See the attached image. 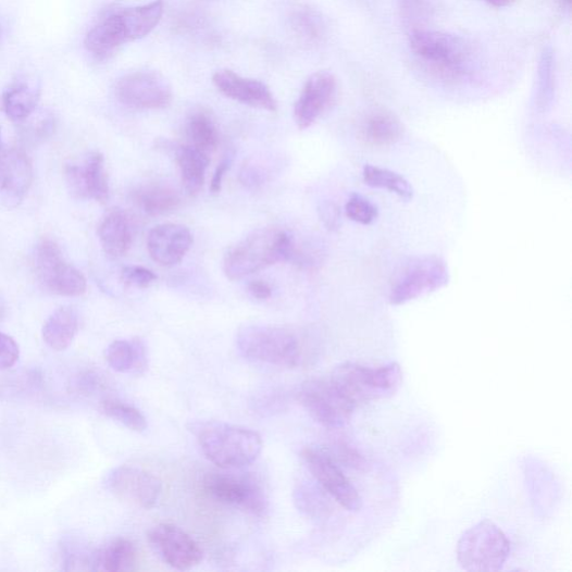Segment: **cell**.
Returning a JSON list of instances; mask_svg holds the SVG:
<instances>
[{"label": "cell", "instance_id": "16", "mask_svg": "<svg viewBox=\"0 0 572 572\" xmlns=\"http://www.w3.org/2000/svg\"><path fill=\"white\" fill-rule=\"evenodd\" d=\"M65 181L70 192L79 199H94L104 203L109 199V181L104 158L99 152L88 153L65 166Z\"/></svg>", "mask_w": 572, "mask_h": 572}, {"label": "cell", "instance_id": "19", "mask_svg": "<svg viewBox=\"0 0 572 572\" xmlns=\"http://www.w3.org/2000/svg\"><path fill=\"white\" fill-rule=\"evenodd\" d=\"M213 82L222 95L234 101L270 112L277 110V102L270 88L259 79L222 70L214 74Z\"/></svg>", "mask_w": 572, "mask_h": 572}, {"label": "cell", "instance_id": "8", "mask_svg": "<svg viewBox=\"0 0 572 572\" xmlns=\"http://www.w3.org/2000/svg\"><path fill=\"white\" fill-rule=\"evenodd\" d=\"M202 487L213 500L257 517H265L269 505L262 486L249 475L213 472L203 478Z\"/></svg>", "mask_w": 572, "mask_h": 572}, {"label": "cell", "instance_id": "26", "mask_svg": "<svg viewBox=\"0 0 572 572\" xmlns=\"http://www.w3.org/2000/svg\"><path fill=\"white\" fill-rule=\"evenodd\" d=\"M175 156L186 191L190 196L197 195L206 183L210 156L190 145L177 147Z\"/></svg>", "mask_w": 572, "mask_h": 572}, {"label": "cell", "instance_id": "22", "mask_svg": "<svg viewBox=\"0 0 572 572\" xmlns=\"http://www.w3.org/2000/svg\"><path fill=\"white\" fill-rule=\"evenodd\" d=\"M403 136V127L399 119L391 112L377 110L368 114L362 122L361 137L372 146L389 147Z\"/></svg>", "mask_w": 572, "mask_h": 572}, {"label": "cell", "instance_id": "31", "mask_svg": "<svg viewBox=\"0 0 572 572\" xmlns=\"http://www.w3.org/2000/svg\"><path fill=\"white\" fill-rule=\"evenodd\" d=\"M291 28L296 36L307 45H319L326 32L321 14L309 7H300L293 12Z\"/></svg>", "mask_w": 572, "mask_h": 572}, {"label": "cell", "instance_id": "7", "mask_svg": "<svg viewBox=\"0 0 572 572\" xmlns=\"http://www.w3.org/2000/svg\"><path fill=\"white\" fill-rule=\"evenodd\" d=\"M511 543L493 521L483 520L465 531L458 544V560L471 572H496L503 568Z\"/></svg>", "mask_w": 572, "mask_h": 572}, {"label": "cell", "instance_id": "40", "mask_svg": "<svg viewBox=\"0 0 572 572\" xmlns=\"http://www.w3.org/2000/svg\"><path fill=\"white\" fill-rule=\"evenodd\" d=\"M319 215L323 225L329 231H337L340 227L341 213L335 202H323L320 207Z\"/></svg>", "mask_w": 572, "mask_h": 572}, {"label": "cell", "instance_id": "23", "mask_svg": "<svg viewBox=\"0 0 572 572\" xmlns=\"http://www.w3.org/2000/svg\"><path fill=\"white\" fill-rule=\"evenodd\" d=\"M105 357L116 373L140 375L147 370V350L141 339L116 340L108 347Z\"/></svg>", "mask_w": 572, "mask_h": 572}, {"label": "cell", "instance_id": "9", "mask_svg": "<svg viewBox=\"0 0 572 572\" xmlns=\"http://www.w3.org/2000/svg\"><path fill=\"white\" fill-rule=\"evenodd\" d=\"M449 282L445 261L438 257L416 259L394 282L389 302L401 306L440 290Z\"/></svg>", "mask_w": 572, "mask_h": 572}, {"label": "cell", "instance_id": "48", "mask_svg": "<svg viewBox=\"0 0 572 572\" xmlns=\"http://www.w3.org/2000/svg\"><path fill=\"white\" fill-rule=\"evenodd\" d=\"M2 37H3V28L2 26H0V40H2Z\"/></svg>", "mask_w": 572, "mask_h": 572}, {"label": "cell", "instance_id": "20", "mask_svg": "<svg viewBox=\"0 0 572 572\" xmlns=\"http://www.w3.org/2000/svg\"><path fill=\"white\" fill-rule=\"evenodd\" d=\"M192 245L190 231L181 224H161L153 227L147 239L151 259L163 268H172L183 261Z\"/></svg>", "mask_w": 572, "mask_h": 572}, {"label": "cell", "instance_id": "4", "mask_svg": "<svg viewBox=\"0 0 572 572\" xmlns=\"http://www.w3.org/2000/svg\"><path fill=\"white\" fill-rule=\"evenodd\" d=\"M331 381L357 407L393 397L402 384V371L397 362L380 368L346 362L336 368Z\"/></svg>", "mask_w": 572, "mask_h": 572}, {"label": "cell", "instance_id": "2", "mask_svg": "<svg viewBox=\"0 0 572 572\" xmlns=\"http://www.w3.org/2000/svg\"><path fill=\"white\" fill-rule=\"evenodd\" d=\"M190 430L197 437L202 453L223 470L250 465L262 452L261 435L247 427L220 422H198Z\"/></svg>", "mask_w": 572, "mask_h": 572}, {"label": "cell", "instance_id": "18", "mask_svg": "<svg viewBox=\"0 0 572 572\" xmlns=\"http://www.w3.org/2000/svg\"><path fill=\"white\" fill-rule=\"evenodd\" d=\"M33 183V166L27 154L17 148L0 156V208L17 209Z\"/></svg>", "mask_w": 572, "mask_h": 572}, {"label": "cell", "instance_id": "5", "mask_svg": "<svg viewBox=\"0 0 572 572\" xmlns=\"http://www.w3.org/2000/svg\"><path fill=\"white\" fill-rule=\"evenodd\" d=\"M236 344L245 358L263 363L297 368L304 360L298 336L281 326L245 325L237 334Z\"/></svg>", "mask_w": 572, "mask_h": 572}, {"label": "cell", "instance_id": "43", "mask_svg": "<svg viewBox=\"0 0 572 572\" xmlns=\"http://www.w3.org/2000/svg\"><path fill=\"white\" fill-rule=\"evenodd\" d=\"M250 294L258 300H268L272 297L271 286L265 281H253L249 284Z\"/></svg>", "mask_w": 572, "mask_h": 572}, {"label": "cell", "instance_id": "21", "mask_svg": "<svg viewBox=\"0 0 572 572\" xmlns=\"http://www.w3.org/2000/svg\"><path fill=\"white\" fill-rule=\"evenodd\" d=\"M98 233L103 251L112 259L125 257L132 248V221L122 210L108 212L100 222Z\"/></svg>", "mask_w": 572, "mask_h": 572}, {"label": "cell", "instance_id": "36", "mask_svg": "<svg viewBox=\"0 0 572 572\" xmlns=\"http://www.w3.org/2000/svg\"><path fill=\"white\" fill-rule=\"evenodd\" d=\"M399 12L402 21L412 30L423 28L431 17V7L427 0H399Z\"/></svg>", "mask_w": 572, "mask_h": 572}, {"label": "cell", "instance_id": "6", "mask_svg": "<svg viewBox=\"0 0 572 572\" xmlns=\"http://www.w3.org/2000/svg\"><path fill=\"white\" fill-rule=\"evenodd\" d=\"M412 51L444 77L457 78L469 73L472 50L459 36L420 28L410 35Z\"/></svg>", "mask_w": 572, "mask_h": 572}, {"label": "cell", "instance_id": "39", "mask_svg": "<svg viewBox=\"0 0 572 572\" xmlns=\"http://www.w3.org/2000/svg\"><path fill=\"white\" fill-rule=\"evenodd\" d=\"M334 449L335 458L345 465L355 468L357 470H361L365 467V462L362 457L356 451V449L348 446L346 443H337L334 446Z\"/></svg>", "mask_w": 572, "mask_h": 572}, {"label": "cell", "instance_id": "17", "mask_svg": "<svg viewBox=\"0 0 572 572\" xmlns=\"http://www.w3.org/2000/svg\"><path fill=\"white\" fill-rule=\"evenodd\" d=\"M338 82L331 72L321 71L307 80L295 105V120L299 129L306 130L335 103Z\"/></svg>", "mask_w": 572, "mask_h": 572}, {"label": "cell", "instance_id": "28", "mask_svg": "<svg viewBox=\"0 0 572 572\" xmlns=\"http://www.w3.org/2000/svg\"><path fill=\"white\" fill-rule=\"evenodd\" d=\"M186 135L189 145L210 156L219 146V132L212 116L206 111H196L187 120Z\"/></svg>", "mask_w": 572, "mask_h": 572}, {"label": "cell", "instance_id": "25", "mask_svg": "<svg viewBox=\"0 0 572 572\" xmlns=\"http://www.w3.org/2000/svg\"><path fill=\"white\" fill-rule=\"evenodd\" d=\"M137 207L149 216H160L176 211L182 203L179 194L170 185L149 184L134 194Z\"/></svg>", "mask_w": 572, "mask_h": 572}, {"label": "cell", "instance_id": "35", "mask_svg": "<svg viewBox=\"0 0 572 572\" xmlns=\"http://www.w3.org/2000/svg\"><path fill=\"white\" fill-rule=\"evenodd\" d=\"M346 214L355 223L371 225L378 219L380 211L370 199L353 194L346 203Z\"/></svg>", "mask_w": 572, "mask_h": 572}, {"label": "cell", "instance_id": "46", "mask_svg": "<svg viewBox=\"0 0 572 572\" xmlns=\"http://www.w3.org/2000/svg\"><path fill=\"white\" fill-rule=\"evenodd\" d=\"M0 148H2V128H0Z\"/></svg>", "mask_w": 572, "mask_h": 572}, {"label": "cell", "instance_id": "24", "mask_svg": "<svg viewBox=\"0 0 572 572\" xmlns=\"http://www.w3.org/2000/svg\"><path fill=\"white\" fill-rule=\"evenodd\" d=\"M138 552L128 539L119 538L92 556V570L130 572L136 570Z\"/></svg>", "mask_w": 572, "mask_h": 572}, {"label": "cell", "instance_id": "33", "mask_svg": "<svg viewBox=\"0 0 572 572\" xmlns=\"http://www.w3.org/2000/svg\"><path fill=\"white\" fill-rule=\"evenodd\" d=\"M101 412L109 419L142 433L147 430V420L136 407L115 399H105L101 402Z\"/></svg>", "mask_w": 572, "mask_h": 572}, {"label": "cell", "instance_id": "13", "mask_svg": "<svg viewBox=\"0 0 572 572\" xmlns=\"http://www.w3.org/2000/svg\"><path fill=\"white\" fill-rule=\"evenodd\" d=\"M107 485L119 500L145 510L154 508L162 494V483L156 475L133 465L114 469Z\"/></svg>", "mask_w": 572, "mask_h": 572}, {"label": "cell", "instance_id": "42", "mask_svg": "<svg viewBox=\"0 0 572 572\" xmlns=\"http://www.w3.org/2000/svg\"><path fill=\"white\" fill-rule=\"evenodd\" d=\"M229 166H231L229 159H224L217 166L214 173V176L212 178L211 188H210L213 194H219L222 190L223 181H224L226 173L229 170Z\"/></svg>", "mask_w": 572, "mask_h": 572}, {"label": "cell", "instance_id": "10", "mask_svg": "<svg viewBox=\"0 0 572 572\" xmlns=\"http://www.w3.org/2000/svg\"><path fill=\"white\" fill-rule=\"evenodd\" d=\"M298 399L318 423L328 428L345 426L356 408L331 380L304 382L299 388Z\"/></svg>", "mask_w": 572, "mask_h": 572}, {"label": "cell", "instance_id": "3", "mask_svg": "<svg viewBox=\"0 0 572 572\" xmlns=\"http://www.w3.org/2000/svg\"><path fill=\"white\" fill-rule=\"evenodd\" d=\"M296 245L278 228H261L239 241L224 259V272L232 281L256 274L279 262L293 260Z\"/></svg>", "mask_w": 572, "mask_h": 572}, {"label": "cell", "instance_id": "1", "mask_svg": "<svg viewBox=\"0 0 572 572\" xmlns=\"http://www.w3.org/2000/svg\"><path fill=\"white\" fill-rule=\"evenodd\" d=\"M165 2L117 9L101 18L88 33L85 46L97 59L105 60L121 47L148 36L160 23Z\"/></svg>", "mask_w": 572, "mask_h": 572}, {"label": "cell", "instance_id": "30", "mask_svg": "<svg viewBox=\"0 0 572 572\" xmlns=\"http://www.w3.org/2000/svg\"><path fill=\"white\" fill-rule=\"evenodd\" d=\"M38 101V87L28 84H17L4 94L2 105L11 120L22 122L36 111Z\"/></svg>", "mask_w": 572, "mask_h": 572}, {"label": "cell", "instance_id": "12", "mask_svg": "<svg viewBox=\"0 0 572 572\" xmlns=\"http://www.w3.org/2000/svg\"><path fill=\"white\" fill-rule=\"evenodd\" d=\"M115 96L122 104L138 110L165 109L173 101L166 77L148 70L122 76L116 82Z\"/></svg>", "mask_w": 572, "mask_h": 572}, {"label": "cell", "instance_id": "47", "mask_svg": "<svg viewBox=\"0 0 572 572\" xmlns=\"http://www.w3.org/2000/svg\"><path fill=\"white\" fill-rule=\"evenodd\" d=\"M2 315H3V306L2 303H0V318H2Z\"/></svg>", "mask_w": 572, "mask_h": 572}, {"label": "cell", "instance_id": "45", "mask_svg": "<svg viewBox=\"0 0 572 572\" xmlns=\"http://www.w3.org/2000/svg\"><path fill=\"white\" fill-rule=\"evenodd\" d=\"M557 3L563 9V10H570L571 8V0H557Z\"/></svg>", "mask_w": 572, "mask_h": 572}, {"label": "cell", "instance_id": "29", "mask_svg": "<svg viewBox=\"0 0 572 572\" xmlns=\"http://www.w3.org/2000/svg\"><path fill=\"white\" fill-rule=\"evenodd\" d=\"M362 179L365 186L387 190L405 201L414 198V189L411 183L390 170L365 165L362 171Z\"/></svg>", "mask_w": 572, "mask_h": 572}, {"label": "cell", "instance_id": "41", "mask_svg": "<svg viewBox=\"0 0 572 572\" xmlns=\"http://www.w3.org/2000/svg\"><path fill=\"white\" fill-rule=\"evenodd\" d=\"M75 387L79 393L90 395L101 387V380L98 375L88 373L76 382Z\"/></svg>", "mask_w": 572, "mask_h": 572}, {"label": "cell", "instance_id": "34", "mask_svg": "<svg viewBox=\"0 0 572 572\" xmlns=\"http://www.w3.org/2000/svg\"><path fill=\"white\" fill-rule=\"evenodd\" d=\"M35 112L22 121L23 138L28 142L47 140L55 130V119L51 113L40 112L35 115Z\"/></svg>", "mask_w": 572, "mask_h": 572}, {"label": "cell", "instance_id": "37", "mask_svg": "<svg viewBox=\"0 0 572 572\" xmlns=\"http://www.w3.org/2000/svg\"><path fill=\"white\" fill-rule=\"evenodd\" d=\"M121 278L135 288L145 289L157 279V275L142 266H127L122 270Z\"/></svg>", "mask_w": 572, "mask_h": 572}, {"label": "cell", "instance_id": "14", "mask_svg": "<svg viewBox=\"0 0 572 572\" xmlns=\"http://www.w3.org/2000/svg\"><path fill=\"white\" fill-rule=\"evenodd\" d=\"M302 458L325 493H328L349 511L361 509L362 499L358 489L346 477L331 455L319 448L307 447L302 451Z\"/></svg>", "mask_w": 572, "mask_h": 572}, {"label": "cell", "instance_id": "32", "mask_svg": "<svg viewBox=\"0 0 572 572\" xmlns=\"http://www.w3.org/2000/svg\"><path fill=\"white\" fill-rule=\"evenodd\" d=\"M555 59L550 48H545L538 65L536 107L540 112L550 109L555 98Z\"/></svg>", "mask_w": 572, "mask_h": 572}, {"label": "cell", "instance_id": "27", "mask_svg": "<svg viewBox=\"0 0 572 572\" xmlns=\"http://www.w3.org/2000/svg\"><path fill=\"white\" fill-rule=\"evenodd\" d=\"M78 331L76 312L69 307L54 311L43 326V338L50 348L63 351L71 346Z\"/></svg>", "mask_w": 572, "mask_h": 572}, {"label": "cell", "instance_id": "11", "mask_svg": "<svg viewBox=\"0 0 572 572\" xmlns=\"http://www.w3.org/2000/svg\"><path fill=\"white\" fill-rule=\"evenodd\" d=\"M35 265L40 281L51 293L62 297H79L86 294L85 275L64 260L54 240L47 238L37 245Z\"/></svg>", "mask_w": 572, "mask_h": 572}, {"label": "cell", "instance_id": "15", "mask_svg": "<svg viewBox=\"0 0 572 572\" xmlns=\"http://www.w3.org/2000/svg\"><path fill=\"white\" fill-rule=\"evenodd\" d=\"M149 542L163 561L174 569L188 570L202 560L199 545L175 524H157L150 530Z\"/></svg>", "mask_w": 572, "mask_h": 572}, {"label": "cell", "instance_id": "38", "mask_svg": "<svg viewBox=\"0 0 572 572\" xmlns=\"http://www.w3.org/2000/svg\"><path fill=\"white\" fill-rule=\"evenodd\" d=\"M18 358L20 348L16 341L5 334H0V372L10 370Z\"/></svg>", "mask_w": 572, "mask_h": 572}, {"label": "cell", "instance_id": "44", "mask_svg": "<svg viewBox=\"0 0 572 572\" xmlns=\"http://www.w3.org/2000/svg\"><path fill=\"white\" fill-rule=\"evenodd\" d=\"M485 3L501 9L508 8L515 2V0H484Z\"/></svg>", "mask_w": 572, "mask_h": 572}]
</instances>
